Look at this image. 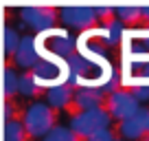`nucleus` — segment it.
<instances>
[{
  "label": "nucleus",
  "mask_w": 149,
  "mask_h": 141,
  "mask_svg": "<svg viewBox=\"0 0 149 141\" xmlns=\"http://www.w3.org/2000/svg\"><path fill=\"white\" fill-rule=\"evenodd\" d=\"M20 38H22V35H20L13 27H5V29H2V47H5L7 55H13V51L18 49Z\"/></svg>",
  "instance_id": "obj_18"
},
{
  "label": "nucleus",
  "mask_w": 149,
  "mask_h": 141,
  "mask_svg": "<svg viewBox=\"0 0 149 141\" xmlns=\"http://www.w3.org/2000/svg\"><path fill=\"white\" fill-rule=\"evenodd\" d=\"M37 47H40L42 57H55L64 62L77 51V38H72L64 29H51L42 38H37Z\"/></svg>",
  "instance_id": "obj_2"
},
{
  "label": "nucleus",
  "mask_w": 149,
  "mask_h": 141,
  "mask_svg": "<svg viewBox=\"0 0 149 141\" xmlns=\"http://www.w3.org/2000/svg\"><path fill=\"white\" fill-rule=\"evenodd\" d=\"M37 84L35 80L31 77V73H22V75L18 77V93L22 95V97H35L37 95Z\"/></svg>",
  "instance_id": "obj_17"
},
{
  "label": "nucleus",
  "mask_w": 149,
  "mask_h": 141,
  "mask_svg": "<svg viewBox=\"0 0 149 141\" xmlns=\"http://www.w3.org/2000/svg\"><path fill=\"white\" fill-rule=\"evenodd\" d=\"M114 141H123V139H114Z\"/></svg>",
  "instance_id": "obj_27"
},
{
  "label": "nucleus",
  "mask_w": 149,
  "mask_h": 141,
  "mask_svg": "<svg viewBox=\"0 0 149 141\" xmlns=\"http://www.w3.org/2000/svg\"><path fill=\"white\" fill-rule=\"evenodd\" d=\"M92 33H94V38L101 40L103 47H116V44L125 38V27H123L116 18H112L110 22H105L103 27L92 29Z\"/></svg>",
  "instance_id": "obj_11"
},
{
  "label": "nucleus",
  "mask_w": 149,
  "mask_h": 141,
  "mask_svg": "<svg viewBox=\"0 0 149 141\" xmlns=\"http://www.w3.org/2000/svg\"><path fill=\"white\" fill-rule=\"evenodd\" d=\"M143 44H145V49L149 51V29L145 31V38H143Z\"/></svg>",
  "instance_id": "obj_25"
},
{
  "label": "nucleus",
  "mask_w": 149,
  "mask_h": 141,
  "mask_svg": "<svg viewBox=\"0 0 149 141\" xmlns=\"http://www.w3.org/2000/svg\"><path fill=\"white\" fill-rule=\"evenodd\" d=\"M103 99H105V95L94 86H79V88H74V95H72V104L77 106V110L101 108Z\"/></svg>",
  "instance_id": "obj_10"
},
{
  "label": "nucleus",
  "mask_w": 149,
  "mask_h": 141,
  "mask_svg": "<svg viewBox=\"0 0 149 141\" xmlns=\"http://www.w3.org/2000/svg\"><path fill=\"white\" fill-rule=\"evenodd\" d=\"M20 18L22 22L26 24L29 29L37 33H46L51 29H55V22L57 18V9L53 7H46V5H40V7H22L20 9Z\"/></svg>",
  "instance_id": "obj_6"
},
{
  "label": "nucleus",
  "mask_w": 149,
  "mask_h": 141,
  "mask_svg": "<svg viewBox=\"0 0 149 141\" xmlns=\"http://www.w3.org/2000/svg\"><path fill=\"white\" fill-rule=\"evenodd\" d=\"M42 141H79V137L74 135L68 126H55L51 132L42 137Z\"/></svg>",
  "instance_id": "obj_15"
},
{
  "label": "nucleus",
  "mask_w": 149,
  "mask_h": 141,
  "mask_svg": "<svg viewBox=\"0 0 149 141\" xmlns=\"http://www.w3.org/2000/svg\"><path fill=\"white\" fill-rule=\"evenodd\" d=\"M114 18H116L123 27H136V24L143 22L140 7H116V9H114Z\"/></svg>",
  "instance_id": "obj_13"
},
{
  "label": "nucleus",
  "mask_w": 149,
  "mask_h": 141,
  "mask_svg": "<svg viewBox=\"0 0 149 141\" xmlns=\"http://www.w3.org/2000/svg\"><path fill=\"white\" fill-rule=\"evenodd\" d=\"M5 121H9V119H13V104L11 102H5Z\"/></svg>",
  "instance_id": "obj_22"
},
{
  "label": "nucleus",
  "mask_w": 149,
  "mask_h": 141,
  "mask_svg": "<svg viewBox=\"0 0 149 141\" xmlns=\"http://www.w3.org/2000/svg\"><path fill=\"white\" fill-rule=\"evenodd\" d=\"M140 70H143V80H147V82H149V60L145 62L143 66H140Z\"/></svg>",
  "instance_id": "obj_23"
},
{
  "label": "nucleus",
  "mask_w": 149,
  "mask_h": 141,
  "mask_svg": "<svg viewBox=\"0 0 149 141\" xmlns=\"http://www.w3.org/2000/svg\"><path fill=\"white\" fill-rule=\"evenodd\" d=\"M5 141H26V130L20 119L13 117L5 121Z\"/></svg>",
  "instance_id": "obj_14"
},
{
  "label": "nucleus",
  "mask_w": 149,
  "mask_h": 141,
  "mask_svg": "<svg viewBox=\"0 0 149 141\" xmlns=\"http://www.w3.org/2000/svg\"><path fill=\"white\" fill-rule=\"evenodd\" d=\"M147 117H149V110L147 108H140L134 117L125 119V121L118 123V135L123 137V141H138L147 135Z\"/></svg>",
  "instance_id": "obj_9"
},
{
  "label": "nucleus",
  "mask_w": 149,
  "mask_h": 141,
  "mask_svg": "<svg viewBox=\"0 0 149 141\" xmlns=\"http://www.w3.org/2000/svg\"><path fill=\"white\" fill-rule=\"evenodd\" d=\"M130 93H132V97H134L140 106H143V104H147V102H149V82L140 77V80L130 88Z\"/></svg>",
  "instance_id": "obj_19"
},
{
  "label": "nucleus",
  "mask_w": 149,
  "mask_h": 141,
  "mask_svg": "<svg viewBox=\"0 0 149 141\" xmlns=\"http://www.w3.org/2000/svg\"><path fill=\"white\" fill-rule=\"evenodd\" d=\"M40 60H42V55H40L37 38H35V35H22V38H20V42H18V49L13 51V62H15V66L31 70Z\"/></svg>",
  "instance_id": "obj_8"
},
{
  "label": "nucleus",
  "mask_w": 149,
  "mask_h": 141,
  "mask_svg": "<svg viewBox=\"0 0 149 141\" xmlns=\"http://www.w3.org/2000/svg\"><path fill=\"white\" fill-rule=\"evenodd\" d=\"M72 95H74V88L68 82H61V84L46 88V104L51 108H68L72 104Z\"/></svg>",
  "instance_id": "obj_12"
},
{
  "label": "nucleus",
  "mask_w": 149,
  "mask_h": 141,
  "mask_svg": "<svg viewBox=\"0 0 149 141\" xmlns=\"http://www.w3.org/2000/svg\"><path fill=\"white\" fill-rule=\"evenodd\" d=\"M147 135H149V117H147Z\"/></svg>",
  "instance_id": "obj_26"
},
{
  "label": "nucleus",
  "mask_w": 149,
  "mask_h": 141,
  "mask_svg": "<svg viewBox=\"0 0 149 141\" xmlns=\"http://www.w3.org/2000/svg\"><path fill=\"white\" fill-rule=\"evenodd\" d=\"M18 73H15L11 66H7L5 68V75H2V90H5V97H13L15 93H18Z\"/></svg>",
  "instance_id": "obj_16"
},
{
  "label": "nucleus",
  "mask_w": 149,
  "mask_h": 141,
  "mask_svg": "<svg viewBox=\"0 0 149 141\" xmlns=\"http://www.w3.org/2000/svg\"><path fill=\"white\" fill-rule=\"evenodd\" d=\"M22 126L26 130V137H40L42 139L46 132H51L55 123V110L48 106L46 102H33L26 106L22 117Z\"/></svg>",
  "instance_id": "obj_1"
},
{
  "label": "nucleus",
  "mask_w": 149,
  "mask_h": 141,
  "mask_svg": "<svg viewBox=\"0 0 149 141\" xmlns=\"http://www.w3.org/2000/svg\"><path fill=\"white\" fill-rule=\"evenodd\" d=\"M112 126V117L107 115L105 108H94V110H77L70 117V130L79 139H88L90 135L99 130H107Z\"/></svg>",
  "instance_id": "obj_3"
},
{
  "label": "nucleus",
  "mask_w": 149,
  "mask_h": 141,
  "mask_svg": "<svg viewBox=\"0 0 149 141\" xmlns=\"http://www.w3.org/2000/svg\"><path fill=\"white\" fill-rule=\"evenodd\" d=\"M66 75H68L66 64L55 57H42L31 68V77L35 80L37 88H51L55 84H61L66 82Z\"/></svg>",
  "instance_id": "obj_4"
},
{
  "label": "nucleus",
  "mask_w": 149,
  "mask_h": 141,
  "mask_svg": "<svg viewBox=\"0 0 149 141\" xmlns=\"http://www.w3.org/2000/svg\"><path fill=\"white\" fill-rule=\"evenodd\" d=\"M116 137H114V132H112V128H107V130H99L94 132V135H90L86 141H114Z\"/></svg>",
  "instance_id": "obj_21"
},
{
  "label": "nucleus",
  "mask_w": 149,
  "mask_h": 141,
  "mask_svg": "<svg viewBox=\"0 0 149 141\" xmlns=\"http://www.w3.org/2000/svg\"><path fill=\"white\" fill-rule=\"evenodd\" d=\"M140 108H143V106H140V104L132 97V93H130L127 88L114 90V93L107 95V99H105V110H107V115H110L112 119H118V121H125V119L134 117Z\"/></svg>",
  "instance_id": "obj_5"
},
{
  "label": "nucleus",
  "mask_w": 149,
  "mask_h": 141,
  "mask_svg": "<svg viewBox=\"0 0 149 141\" xmlns=\"http://www.w3.org/2000/svg\"><path fill=\"white\" fill-rule=\"evenodd\" d=\"M94 13H97V22H110L112 16H114V9L112 7H94Z\"/></svg>",
  "instance_id": "obj_20"
},
{
  "label": "nucleus",
  "mask_w": 149,
  "mask_h": 141,
  "mask_svg": "<svg viewBox=\"0 0 149 141\" xmlns=\"http://www.w3.org/2000/svg\"><path fill=\"white\" fill-rule=\"evenodd\" d=\"M57 18L68 29H77V31H90L97 24L94 7H64L57 11Z\"/></svg>",
  "instance_id": "obj_7"
},
{
  "label": "nucleus",
  "mask_w": 149,
  "mask_h": 141,
  "mask_svg": "<svg viewBox=\"0 0 149 141\" xmlns=\"http://www.w3.org/2000/svg\"><path fill=\"white\" fill-rule=\"evenodd\" d=\"M140 13H143V22L149 24V7H140Z\"/></svg>",
  "instance_id": "obj_24"
}]
</instances>
